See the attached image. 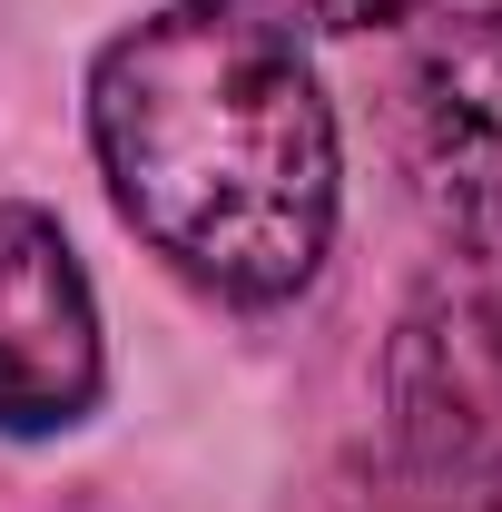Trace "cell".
<instances>
[{"instance_id":"277c9868","label":"cell","mask_w":502,"mask_h":512,"mask_svg":"<svg viewBox=\"0 0 502 512\" xmlns=\"http://www.w3.org/2000/svg\"><path fill=\"white\" fill-rule=\"evenodd\" d=\"M99 404V296L60 217L0 207V434H60Z\"/></svg>"},{"instance_id":"5b68a950","label":"cell","mask_w":502,"mask_h":512,"mask_svg":"<svg viewBox=\"0 0 502 512\" xmlns=\"http://www.w3.org/2000/svg\"><path fill=\"white\" fill-rule=\"evenodd\" d=\"M247 10H266L276 30L286 20H306V30H384V20H404L424 0H247Z\"/></svg>"},{"instance_id":"3957f363","label":"cell","mask_w":502,"mask_h":512,"mask_svg":"<svg viewBox=\"0 0 502 512\" xmlns=\"http://www.w3.org/2000/svg\"><path fill=\"white\" fill-rule=\"evenodd\" d=\"M404 168L443 237L502 256V10H463L414 50Z\"/></svg>"},{"instance_id":"7a4b0ae2","label":"cell","mask_w":502,"mask_h":512,"mask_svg":"<svg viewBox=\"0 0 502 512\" xmlns=\"http://www.w3.org/2000/svg\"><path fill=\"white\" fill-rule=\"evenodd\" d=\"M365 512H502V296L424 286L375 375Z\"/></svg>"},{"instance_id":"6da1fadb","label":"cell","mask_w":502,"mask_h":512,"mask_svg":"<svg viewBox=\"0 0 502 512\" xmlns=\"http://www.w3.org/2000/svg\"><path fill=\"white\" fill-rule=\"evenodd\" d=\"M89 138L119 217L188 286L276 306L335 237V119L296 40L247 0H168L89 69Z\"/></svg>"}]
</instances>
